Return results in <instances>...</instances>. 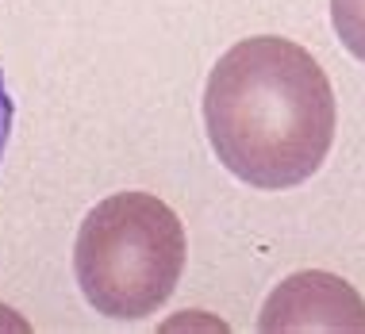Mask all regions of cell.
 Instances as JSON below:
<instances>
[{"label": "cell", "mask_w": 365, "mask_h": 334, "mask_svg": "<svg viewBox=\"0 0 365 334\" xmlns=\"http://www.w3.org/2000/svg\"><path fill=\"white\" fill-rule=\"evenodd\" d=\"M334 93L323 66L281 35L242 38L212 66L204 131L223 169L254 189H296L334 142Z\"/></svg>", "instance_id": "6da1fadb"}, {"label": "cell", "mask_w": 365, "mask_h": 334, "mask_svg": "<svg viewBox=\"0 0 365 334\" xmlns=\"http://www.w3.org/2000/svg\"><path fill=\"white\" fill-rule=\"evenodd\" d=\"M185 254V227L170 204L150 192H115L77 227L73 277L104 319L139 323L173 296Z\"/></svg>", "instance_id": "7a4b0ae2"}, {"label": "cell", "mask_w": 365, "mask_h": 334, "mask_svg": "<svg viewBox=\"0 0 365 334\" xmlns=\"http://www.w3.org/2000/svg\"><path fill=\"white\" fill-rule=\"evenodd\" d=\"M258 330L265 334H365V300L334 273L300 269L284 277L262 303Z\"/></svg>", "instance_id": "3957f363"}, {"label": "cell", "mask_w": 365, "mask_h": 334, "mask_svg": "<svg viewBox=\"0 0 365 334\" xmlns=\"http://www.w3.org/2000/svg\"><path fill=\"white\" fill-rule=\"evenodd\" d=\"M331 24L346 54L365 62V0H331Z\"/></svg>", "instance_id": "277c9868"}, {"label": "cell", "mask_w": 365, "mask_h": 334, "mask_svg": "<svg viewBox=\"0 0 365 334\" xmlns=\"http://www.w3.org/2000/svg\"><path fill=\"white\" fill-rule=\"evenodd\" d=\"M12 120H16V108H12V96H8L4 73H0V162H4L8 139H12Z\"/></svg>", "instance_id": "5b68a950"}]
</instances>
